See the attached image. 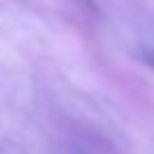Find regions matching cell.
Returning <instances> with one entry per match:
<instances>
[{
	"label": "cell",
	"mask_w": 154,
	"mask_h": 154,
	"mask_svg": "<svg viewBox=\"0 0 154 154\" xmlns=\"http://www.w3.org/2000/svg\"><path fill=\"white\" fill-rule=\"evenodd\" d=\"M145 61H147L149 66L154 68V52H147V54H145Z\"/></svg>",
	"instance_id": "6da1fadb"
}]
</instances>
